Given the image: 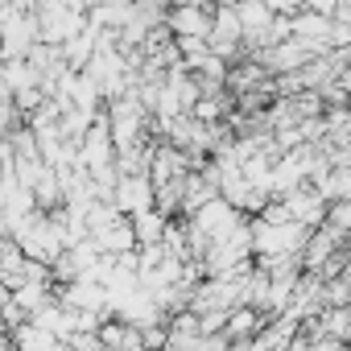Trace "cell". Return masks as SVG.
Here are the masks:
<instances>
[{"label":"cell","mask_w":351,"mask_h":351,"mask_svg":"<svg viewBox=\"0 0 351 351\" xmlns=\"http://www.w3.org/2000/svg\"><path fill=\"white\" fill-rule=\"evenodd\" d=\"M169 29L178 38H211V17L195 5H178L169 13Z\"/></svg>","instance_id":"obj_1"}]
</instances>
